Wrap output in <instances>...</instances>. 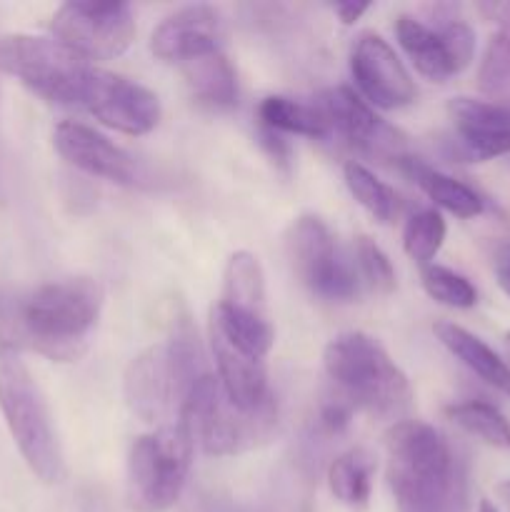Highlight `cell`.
I'll use <instances>...</instances> for the list:
<instances>
[{"label": "cell", "mask_w": 510, "mask_h": 512, "mask_svg": "<svg viewBox=\"0 0 510 512\" xmlns=\"http://www.w3.org/2000/svg\"><path fill=\"white\" fill-rule=\"evenodd\" d=\"M388 485L400 512H468V465L423 420H398L385 435Z\"/></svg>", "instance_id": "2"}, {"label": "cell", "mask_w": 510, "mask_h": 512, "mask_svg": "<svg viewBox=\"0 0 510 512\" xmlns=\"http://www.w3.org/2000/svg\"><path fill=\"white\" fill-rule=\"evenodd\" d=\"M440 38H443L445 53H448L453 73H463L475 58V30L465 20L450 18L448 23L440 25Z\"/></svg>", "instance_id": "32"}, {"label": "cell", "mask_w": 510, "mask_h": 512, "mask_svg": "<svg viewBox=\"0 0 510 512\" xmlns=\"http://www.w3.org/2000/svg\"><path fill=\"white\" fill-rule=\"evenodd\" d=\"M420 280H423L425 293L433 300H438L440 305L468 310L478 303V290H475V285L465 275L443 268V265H425L423 273H420Z\"/></svg>", "instance_id": "30"}, {"label": "cell", "mask_w": 510, "mask_h": 512, "mask_svg": "<svg viewBox=\"0 0 510 512\" xmlns=\"http://www.w3.org/2000/svg\"><path fill=\"white\" fill-rule=\"evenodd\" d=\"M478 512H500V510L495 508V505L490 503V500H480V505H478Z\"/></svg>", "instance_id": "38"}, {"label": "cell", "mask_w": 510, "mask_h": 512, "mask_svg": "<svg viewBox=\"0 0 510 512\" xmlns=\"http://www.w3.org/2000/svg\"><path fill=\"white\" fill-rule=\"evenodd\" d=\"M375 458L365 448H350L338 455L328 468V488L338 503L363 510L373 493Z\"/></svg>", "instance_id": "24"}, {"label": "cell", "mask_w": 510, "mask_h": 512, "mask_svg": "<svg viewBox=\"0 0 510 512\" xmlns=\"http://www.w3.org/2000/svg\"><path fill=\"white\" fill-rule=\"evenodd\" d=\"M210 350L218 365V380L230 403L238 405L240 410H253L270 398L265 360L243 355L213 328H210Z\"/></svg>", "instance_id": "17"}, {"label": "cell", "mask_w": 510, "mask_h": 512, "mask_svg": "<svg viewBox=\"0 0 510 512\" xmlns=\"http://www.w3.org/2000/svg\"><path fill=\"white\" fill-rule=\"evenodd\" d=\"M395 35H398L400 48L408 53L410 63L423 78L433 80V83H445L448 78H453L455 73L450 68L448 53H445L438 30L428 28L423 20L413 18V15H400L398 23H395Z\"/></svg>", "instance_id": "22"}, {"label": "cell", "mask_w": 510, "mask_h": 512, "mask_svg": "<svg viewBox=\"0 0 510 512\" xmlns=\"http://www.w3.org/2000/svg\"><path fill=\"white\" fill-rule=\"evenodd\" d=\"M103 298L93 278L50 280L33 290L0 288V345L70 363L85 353Z\"/></svg>", "instance_id": "1"}, {"label": "cell", "mask_w": 510, "mask_h": 512, "mask_svg": "<svg viewBox=\"0 0 510 512\" xmlns=\"http://www.w3.org/2000/svg\"><path fill=\"white\" fill-rule=\"evenodd\" d=\"M93 65L55 38L28 33L0 35V70L20 80L38 98L80 105Z\"/></svg>", "instance_id": "8"}, {"label": "cell", "mask_w": 510, "mask_h": 512, "mask_svg": "<svg viewBox=\"0 0 510 512\" xmlns=\"http://www.w3.org/2000/svg\"><path fill=\"white\" fill-rule=\"evenodd\" d=\"M288 258L300 283L313 295L333 303L358 298L355 265L340 255L333 233L318 215H300L288 233Z\"/></svg>", "instance_id": "9"}, {"label": "cell", "mask_w": 510, "mask_h": 512, "mask_svg": "<svg viewBox=\"0 0 510 512\" xmlns=\"http://www.w3.org/2000/svg\"><path fill=\"white\" fill-rule=\"evenodd\" d=\"M180 68H183L185 83L198 103L210 105V108H228L238 100V78L220 48L185 60Z\"/></svg>", "instance_id": "19"}, {"label": "cell", "mask_w": 510, "mask_h": 512, "mask_svg": "<svg viewBox=\"0 0 510 512\" xmlns=\"http://www.w3.org/2000/svg\"><path fill=\"white\" fill-rule=\"evenodd\" d=\"M345 185H348L350 195L373 215L380 223H390L398 215V195L390 185L375 178L365 165L360 163H345L343 168Z\"/></svg>", "instance_id": "28"}, {"label": "cell", "mask_w": 510, "mask_h": 512, "mask_svg": "<svg viewBox=\"0 0 510 512\" xmlns=\"http://www.w3.org/2000/svg\"><path fill=\"white\" fill-rule=\"evenodd\" d=\"M495 493H498L500 503H503L505 508H508V512H510V478L503 480V483H498V488H495Z\"/></svg>", "instance_id": "37"}, {"label": "cell", "mask_w": 510, "mask_h": 512, "mask_svg": "<svg viewBox=\"0 0 510 512\" xmlns=\"http://www.w3.org/2000/svg\"><path fill=\"white\" fill-rule=\"evenodd\" d=\"M220 35H223V23L218 10L210 5H185L170 13L153 30L150 50L165 63L183 65L195 55L220 48Z\"/></svg>", "instance_id": "16"}, {"label": "cell", "mask_w": 510, "mask_h": 512, "mask_svg": "<svg viewBox=\"0 0 510 512\" xmlns=\"http://www.w3.org/2000/svg\"><path fill=\"white\" fill-rule=\"evenodd\" d=\"M210 328L228 340L235 350L255 360L268 358L275 343V330L268 315L248 313V310L230 308L225 303H215L210 310Z\"/></svg>", "instance_id": "21"}, {"label": "cell", "mask_w": 510, "mask_h": 512, "mask_svg": "<svg viewBox=\"0 0 510 512\" xmlns=\"http://www.w3.org/2000/svg\"><path fill=\"white\" fill-rule=\"evenodd\" d=\"M505 355H508V360H505V363L510 365V330L505 333Z\"/></svg>", "instance_id": "39"}, {"label": "cell", "mask_w": 510, "mask_h": 512, "mask_svg": "<svg viewBox=\"0 0 510 512\" xmlns=\"http://www.w3.org/2000/svg\"><path fill=\"white\" fill-rule=\"evenodd\" d=\"M258 118L263 128L275 133H293L303 138H328L330 125L318 103H300L285 95H268L260 103Z\"/></svg>", "instance_id": "25"}, {"label": "cell", "mask_w": 510, "mask_h": 512, "mask_svg": "<svg viewBox=\"0 0 510 512\" xmlns=\"http://www.w3.org/2000/svg\"><path fill=\"white\" fill-rule=\"evenodd\" d=\"M178 423L188 430L195 448L223 458L268 440L278 423V405L270 395L258 408L240 410L223 393L218 378L203 375L180 405Z\"/></svg>", "instance_id": "6"}, {"label": "cell", "mask_w": 510, "mask_h": 512, "mask_svg": "<svg viewBox=\"0 0 510 512\" xmlns=\"http://www.w3.org/2000/svg\"><path fill=\"white\" fill-rule=\"evenodd\" d=\"M230 308L265 315V273L260 260L248 250L230 255L223 275V298Z\"/></svg>", "instance_id": "26"}, {"label": "cell", "mask_w": 510, "mask_h": 512, "mask_svg": "<svg viewBox=\"0 0 510 512\" xmlns=\"http://www.w3.org/2000/svg\"><path fill=\"white\" fill-rule=\"evenodd\" d=\"M495 278H498L500 290L510 298V248H505L498 255V263H495Z\"/></svg>", "instance_id": "36"}, {"label": "cell", "mask_w": 510, "mask_h": 512, "mask_svg": "<svg viewBox=\"0 0 510 512\" xmlns=\"http://www.w3.org/2000/svg\"><path fill=\"white\" fill-rule=\"evenodd\" d=\"M0 413L30 473L45 485L65 478V458L48 403L18 350L0 345Z\"/></svg>", "instance_id": "4"}, {"label": "cell", "mask_w": 510, "mask_h": 512, "mask_svg": "<svg viewBox=\"0 0 510 512\" xmlns=\"http://www.w3.org/2000/svg\"><path fill=\"white\" fill-rule=\"evenodd\" d=\"M53 38L85 60L123 55L135 40V18L128 3H65L50 20Z\"/></svg>", "instance_id": "10"}, {"label": "cell", "mask_w": 510, "mask_h": 512, "mask_svg": "<svg viewBox=\"0 0 510 512\" xmlns=\"http://www.w3.org/2000/svg\"><path fill=\"white\" fill-rule=\"evenodd\" d=\"M318 108L328 118L330 133L353 148L378 155V158H390L395 163L405 158L403 135L380 120L373 108L348 85H335L325 90L318 98Z\"/></svg>", "instance_id": "12"}, {"label": "cell", "mask_w": 510, "mask_h": 512, "mask_svg": "<svg viewBox=\"0 0 510 512\" xmlns=\"http://www.w3.org/2000/svg\"><path fill=\"white\" fill-rule=\"evenodd\" d=\"M333 10H335V15H338V18H340V23L353 25L355 20H360L365 13H368L370 5L368 3H353V0H345V3H335Z\"/></svg>", "instance_id": "35"}, {"label": "cell", "mask_w": 510, "mask_h": 512, "mask_svg": "<svg viewBox=\"0 0 510 512\" xmlns=\"http://www.w3.org/2000/svg\"><path fill=\"white\" fill-rule=\"evenodd\" d=\"M53 145L60 158L93 178H103L118 185H130L138 178L135 160L120 145L78 120H63L55 125Z\"/></svg>", "instance_id": "15"}, {"label": "cell", "mask_w": 510, "mask_h": 512, "mask_svg": "<svg viewBox=\"0 0 510 512\" xmlns=\"http://www.w3.org/2000/svg\"><path fill=\"white\" fill-rule=\"evenodd\" d=\"M195 445L188 430L175 420L133 440L125 465V503L133 512H165L178 503Z\"/></svg>", "instance_id": "7"}, {"label": "cell", "mask_w": 510, "mask_h": 512, "mask_svg": "<svg viewBox=\"0 0 510 512\" xmlns=\"http://www.w3.org/2000/svg\"><path fill=\"white\" fill-rule=\"evenodd\" d=\"M350 70L370 105L395 110L415 100V83L403 60L380 35L363 33L350 53Z\"/></svg>", "instance_id": "13"}, {"label": "cell", "mask_w": 510, "mask_h": 512, "mask_svg": "<svg viewBox=\"0 0 510 512\" xmlns=\"http://www.w3.org/2000/svg\"><path fill=\"white\" fill-rule=\"evenodd\" d=\"M445 220L435 208H425L420 213L410 215L403 230V248L415 263L430 265V260L438 255V250L445 243Z\"/></svg>", "instance_id": "29"}, {"label": "cell", "mask_w": 510, "mask_h": 512, "mask_svg": "<svg viewBox=\"0 0 510 512\" xmlns=\"http://www.w3.org/2000/svg\"><path fill=\"white\" fill-rule=\"evenodd\" d=\"M400 168H403V173L408 175V178L415 180V185H418L435 205H440L443 210L453 213L455 218L468 220L478 218V215L483 213V198H480L470 185L460 183V180L430 168L423 160L408 158V155L400 160Z\"/></svg>", "instance_id": "20"}, {"label": "cell", "mask_w": 510, "mask_h": 512, "mask_svg": "<svg viewBox=\"0 0 510 512\" xmlns=\"http://www.w3.org/2000/svg\"><path fill=\"white\" fill-rule=\"evenodd\" d=\"M495 23L478 68V88L485 95H498L510 88V3L480 5Z\"/></svg>", "instance_id": "23"}, {"label": "cell", "mask_w": 510, "mask_h": 512, "mask_svg": "<svg viewBox=\"0 0 510 512\" xmlns=\"http://www.w3.org/2000/svg\"><path fill=\"white\" fill-rule=\"evenodd\" d=\"M433 333L443 343V348L455 355L470 373H475L483 383L510 398V365L488 343L448 320H438L433 325Z\"/></svg>", "instance_id": "18"}, {"label": "cell", "mask_w": 510, "mask_h": 512, "mask_svg": "<svg viewBox=\"0 0 510 512\" xmlns=\"http://www.w3.org/2000/svg\"><path fill=\"white\" fill-rule=\"evenodd\" d=\"M448 115L455 130V153L465 163L510 155V108L490 100L453 98Z\"/></svg>", "instance_id": "14"}, {"label": "cell", "mask_w": 510, "mask_h": 512, "mask_svg": "<svg viewBox=\"0 0 510 512\" xmlns=\"http://www.w3.org/2000/svg\"><path fill=\"white\" fill-rule=\"evenodd\" d=\"M355 273H358L360 285H368L373 293L388 295L395 290V270L388 255L380 250L375 240L360 235L355 240Z\"/></svg>", "instance_id": "31"}, {"label": "cell", "mask_w": 510, "mask_h": 512, "mask_svg": "<svg viewBox=\"0 0 510 512\" xmlns=\"http://www.w3.org/2000/svg\"><path fill=\"white\" fill-rule=\"evenodd\" d=\"M198 335L188 323L175 328L173 338L135 355L123 375V398L130 413L143 423H155L183 405L203 375Z\"/></svg>", "instance_id": "5"}, {"label": "cell", "mask_w": 510, "mask_h": 512, "mask_svg": "<svg viewBox=\"0 0 510 512\" xmlns=\"http://www.w3.org/2000/svg\"><path fill=\"white\" fill-rule=\"evenodd\" d=\"M80 105L95 120L125 135H145L160 123L158 95L110 70L90 68Z\"/></svg>", "instance_id": "11"}, {"label": "cell", "mask_w": 510, "mask_h": 512, "mask_svg": "<svg viewBox=\"0 0 510 512\" xmlns=\"http://www.w3.org/2000/svg\"><path fill=\"white\" fill-rule=\"evenodd\" d=\"M323 365L335 388L353 408L378 418H400L413 390L388 350L365 333H340L325 345Z\"/></svg>", "instance_id": "3"}, {"label": "cell", "mask_w": 510, "mask_h": 512, "mask_svg": "<svg viewBox=\"0 0 510 512\" xmlns=\"http://www.w3.org/2000/svg\"><path fill=\"white\" fill-rule=\"evenodd\" d=\"M445 415L450 423H455L473 438L483 440L490 448L510 450V420L495 405L485 403V400H465V403L448 405Z\"/></svg>", "instance_id": "27"}, {"label": "cell", "mask_w": 510, "mask_h": 512, "mask_svg": "<svg viewBox=\"0 0 510 512\" xmlns=\"http://www.w3.org/2000/svg\"><path fill=\"white\" fill-rule=\"evenodd\" d=\"M353 418V405L348 400H330L320 410L318 425L325 435H340L350 425Z\"/></svg>", "instance_id": "33"}, {"label": "cell", "mask_w": 510, "mask_h": 512, "mask_svg": "<svg viewBox=\"0 0 510 512\" xmlns=\"http://www.w3.org/2000/svg\"><path fill=\"white\" fill-rule=\"evenodd\" d=\"M260 143L265 145V150H268V153H270V158L278 160L280 165H288L290 145L285 143L283 135L275 133V130H270V128H263V125H260Z\"/></svg>", "instance_id": "34"}]
</instances>
